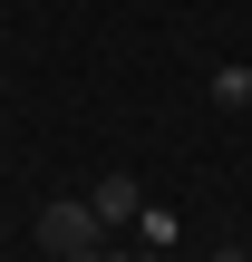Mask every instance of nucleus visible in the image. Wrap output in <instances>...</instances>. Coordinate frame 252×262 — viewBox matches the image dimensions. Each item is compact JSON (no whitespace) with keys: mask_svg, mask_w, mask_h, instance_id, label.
<instances>
[{"mask_svg":"<svg viewBox=\"0 0 252 262\" xmlns=\"http://www.w3.org/2000/svg\"><path fill=\"white\" fill-rule=\"evenodd\" d=\"M87 243H107V214L87 204V194H58V204H39V253H87Z\"/></svg>","mask_w":252,"mask_h":262,"instance_id":"nucleus-1","label":"nucleus"},{"mask_svg":"<svg viewBox=\"0 0 252 262\" xmlns=\"http://www.w3.org/2000/svg\"><path fill=\"white\" fill-rule=\"evenodd\" d=\"M87 204L107 214V233H126V224L146 214V185H136V175H97V185H87Z\"/></svg>","mask_w":252,"mask_h":262,"instance_id":"nucleus-2","label":"nucleus"},{"mask_svg":"<svg viewBox=\"0 0 252 262\" xmlns=\"http://www.w3.org/2000/svg\"><path fill=\"white\" fill-rule=\"evenodd\" d=\"M136 233H146V243H165V253H175V233H185V224H175V214H165V204H146V214H136Z\"/></svg>","mask_w":252,"mask_h":262,"instance_id":"nucleus-3","label":"nucleus"},{"mask_svg":"<svg viewBox=\"0 0 252 262\" xmlns=\"http://www.w3.org/2000/svg\"><path fill=\"white\" fill-rule=\"evenodd\" d=\"M214 97L223 107H252V68H214Z\"/></svg>","mask_w":252,"mask_h":262,"instance_id":"nucleus-4","label":"nucleus"},{"mask_svg":"<svg viewBox=\"0 0 252 262\" xmlns=\"http://www.w3.org/2000/svg\"><path fill=\"white\" fill-rule=\"evenodd\" d=\"M58 262H126V253H107V243H87V253H58Z\"/></svg>","mask_w":252,"mask_h":262,"instance_id":"nucleus-5","label":"nucleus"},{"mask_svg":"<svg viewBox=\"0 0 252 262\" xmlns=\"http://www.w3.org/2000/svg\"><path fill=\"white\" fill-rule=\"evenodd\" d=\"M126 262H175V253H165V243H136V253H126Z\"/></svg>","mask_w":252,"mask_h":262,"instance_id":"nucleus-6","label":"nucleus"},{"mask_svg":"<svg viewBox=\"0 0 252 262\" xmlns=\"http://www.w3.org/2000/svg\"><path fill=\"white\" fill-rule=\"evenodd\" d=\"M214 262H252V243H243V253H214Z\"/></svg>","mask_w":252,"mask_h":262,"instance_id":"nucleus-7","label":"nucleus"}]
</instances>
